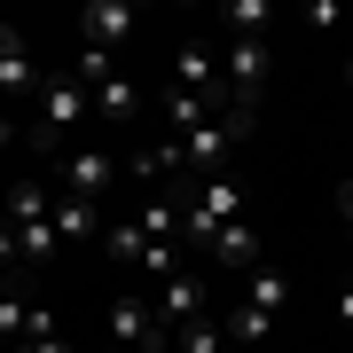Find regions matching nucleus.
Returning a JSON list of instances; mask_svg holds the SVG:
<instances>
[{
  "mask_svg": "<svg viewBox=\"0 0 353 353\" xmlns=\"http://www.w3.org/2000/svg\"><path fill=\"white\" fill-rule=\"evenodd\" d=\"M102 252H110L118 267H134V275H181V267H189V243H150L134 220L102 228Z\"/></svg>",
  "mask_w": 353,
  "mask_h": 353,
  "instance_id": "obj_1",
  "label": "nucleus"
},
{
  "mask_svg": "<svg viewBox=\"0 0 353 353\" xmlns=\"http://www.w3.org/2000/svg\"><path fill=\"white\" fill-rule=\"evenodd\" d=\"M79 126H94V102L79 79H48L39 87V141H71Z\"/></svg>",
  "mask_w": 353,
  "mask_h": 353,
  "instance_id": "obj_2",
  "label": "nucleus"
},
{
  "mask_svg": "<svg viewBox=\"0 0 353 353\" xmlns=\"http://www.w3.org/2000/svg\"><path fill=\"white\" fill-rule=\"evenodd\" d=\"M110 345H126V353H165L173 345V330H165V314L150 299H110Z\"/></svg>",
  "mask_w": 353,
  "mask_h": 353,
  "instance_id": "obj_3",
  "label": "nucleus"
},
{
  "mask_svg": "<svg viewBox=\"0 0 353 353\" xmlns=\"http://www.w3.org/2000/svg\"><path fill=\"white\" fill-rule=\"evenodd\" d=\"M220 87H228V102L252 110L259 87H267V39H228L220 48Z\"/></svg>",
  "mask_w": 353,
  "mask_h": 353,
  "instance_id": "obj_4",
  "label": "nucleus"
},
{
  "mask_svg": "<svg viewBox=\"0 0 353 353\" xmlns=\"http://www.w3.org/2000/svg\"><path fill=\"white\" fill-rule=\"evenodd\" d=\"M118 173H126V165H118L110 150H94V141L87 150H63V196H79V204H102Z\"/></svg>",
  "mask_w": 353,
  "mask_h": 353,
  "instance_id": "obj_5",
  "label": "nucleus"
},
{
  "mask_svg": "<svg viewBox=\"0 0 353 353\" xmlns=\"http://www.w3.org/2000/svg\"><path fill=\"white\" fill-rule=\"evenodd\" d=\"M134 24H141L134 0H87V8H79V32H87V48H118V39H134Z\"/></svg>",
  "mask_w": 353,
  "mask_h": 353,
  "instance_id": "obj_6",
  "label": "nucleus"
},
{
  "mask_svg": "<svg viewBox=\"0 0 353 353\" xmlns=\"http://www.w3.org/2000/svg\"><path fill=\"white\" fill-rule=\"evenodd\" d=\"M39 87H48V79H39V63H32L24 32L0 24V102H8V94H39Z\"/></svg>",
  "mask_w": 353,
  "mask_h": 353,
  "instance_id": "obj_7",
  "label": "nucleus"
},
{
  "mask_svg": "<svg viewBox=\"0 0 353 353\" xmlns=\"http://www.w3.org/2000/svg\"><path fill=\"white\" fill-rule=\"evenodd\" d=\"M173 71H181V94H196V102L228 94V87H220V48H204V39H189V48L173 55Z\"/></svg>",
  "mask_w": 353,
  "mask_h": 353,
  "instance_id": "obj_8",
  "label": "nucleus"
},
{
  "mask_svg": "<svg viewBox=\"0 0 353 353\" xmlns=\"http://www.w3.org/2000/svg\"><path fill=\"white\" fill-rule=\"evenodd\" d=\"M157 314H165V330L196 322V314H204V275H165V283H157Z\"/></svg>",
  "mask_w": 353,
  "mask_h": 353,
  "instance_id": "obj_9",
  "label": "nucleus"
},
{
  "mask_svg": "<svg viewBox=\"0 0 353 353\" xmlns=\"http://www.w3.org/2000/svg\"><path fill=\"white\" fill-rule=\"evenodd\" d=\"M204 259L212 267H259V228L252 220H228L212 243H204Z\"/></svg>",
  "mask_w": 353,
  "mask_h": 353,
  "instance_id": "obj_10",
  "label": "nucleus"
},
{
  "mask_svg": "<svg viewBox=\"0 0 353 353\" xmlns=\"http://www.w3.org/2000/svg\"><path fill=\"white\" fill-rule=\"evenodd\" d=\"M48 228H55V243L102 236V204H79V196H48Z\"/></svg>",
  "mask_w": 353,
  "mask_h": 353,
  "instance_id": "obj_11",
  "label": "nucleus"
},
{
  "mask_svg": "<svg viewBox=\"0 0 353 353\" xmlns=\"http://www.w3.org/2000/svg\"><path fill=\"white\" fill-rule=\"evenodd\" d=\"M87 102H94V118H102V126H126V118L141 110V87L118 71V79H102V87H87Z\"/></svg>",
  "mask_w": 353,
  "mask_h": 353,
  "instance_id": "obj_12",
  "label": "nucleus"
},
{
  "mask_svg": "<svg viewBox=\"0 0 353 353\" xmlns=\"http://www.w3.org/2000/svg\"><path fill=\"white\" fill-rule=\"evenodd\" d=\"M243 306H259L267 322H283V314H290V275L259 259V267H252V299H243Z\"/></svg>",
  "mask_w": 353,
  "mask_h": 353,
  "instance_id": "obj_13",
  "label": "nucleus"
},
{
  "mask_svg": "<svg viewBox=\"0 0 353 353\" xmlns=\"http://www.w3.org/2000/svg\"><path fill=\"white\" fill-rule=\"evenodd\" d=\"M267 16H275V0H220L228 39H259V32H267Z\"/></svg>",
  "mask_w": 353,
  "mask_h": 353,
  "instance_id": "obj_14",
  "label": "nucleus"
},
{
  "mask_svg": "<svg viewBox=\"0 0 353 353\" xmlns=\"http://www.w3.org/2000/svg\"><path fill=\"white\" fill-rule=\"evenodd\" d=\"M0 220H8V228H32V220H48V189H39V181H16V189L0 196Z\"/></svg>",
  "mask_w": 353,
  "mask_h": 353,
  "instance_id": "obj_15",
  "label": "nucleus"
},
{
  "mask_svg": "<svg viewBox=\"0 0 353 353\" xmlns=\"http://www.w3.org/2000/svg\"><path fill=\"white\" fill-rule=\"evenodd\" d=\"M173 345H181V353H236V345H228V330H220L212 314H196V322H181V330H173Z\"/></svg>",
  "mask_w": 353,
  "mask_h": 353,
  "instance_id": "obj_16",
  "label": "nucleus"
},
{
  "mask_svg": "<svg viewBox=\"0 0 353 353\" xmlns=\"http://www.w3.org/2000/svg\"><path fill=\"white\" fill-rule=\"evenodd\" d=\"M32 314H39V299H24V290H0V338H8V345L32 338Z\"/></svg>",
  "mask_w": 353,
  "mask_h": 353,
  "instance_id": "obj_17",
  "label": "nucleus"
},
{
  "mask_svg": "<svg viewBox=\"0 0 353 353\" xmlns=\"http://www.w3.org/2000/svg\"><path fill=\"white\" fill-rule=\"evenodd\" d=\"M220 330H228V345H259V338H275V322H267L259 306H236V314H228Z\"/></svg>",
  "mask_w": 353,
  "mask_h": 353,
  "instance_id": "obj_18",
  "label": "nucleus"
},
{
  "mask_svg": "<svg viewBox=\"0 0 353 353\" xmlns=\"http://www.w3.org/2000/svg\"><path fill=\"white\" fill-rule=\"evenodd\" d=\"M165 118H173V134H196L204 118H212V102H196V94H181V87H173V102H165Z\"/></svg>",
  "mask_w": 353,
  "mask_h": 353,
  "instance_id": "obj_19",
  "label": "nucleus"
},
{
  "mask_svg": "<svg viewBox=\"0 0 353 353\" xmlns=\"http://www.w3.org/2000/svg\"><path fill=\"white\" fill-rule=\"evenodd\" d=\"M71 79H79V87H102V79H118V55L110 48H79V71Z\"/></svg>",
  "mask_w": 353,
  "mask_h": 353,
  "instance_id": "obj_20",
  "label": "nucleus"
},
{
  "mask_svg": "<svg viewBox=\"0 0 353 353\" xmlns=\"http://www.w3.org/2000/svg\"><path fill=\"white\" fill-rule=\"evenodd\" d=\"M24 353H71V338L55 330V314H48V306L32 314V338H24Z\"/></svg>",
  "mask_w": 353,
  "mask_h": 353,
  "instance_id": "obj_21",
  "label": "nucleus"
},
{
  "mask_svg": "<svg viewBox=\"0 0 353 353\" xmlns=\"http://www.w3.org/2000/svg\"><path fill=\"white\" fill-rule=\"evenodd\" d=\"M306 24H314V32H338L345 24V0H306Z\"/></svg>",
  "mask_w": 353,
  "mask_h": 353,
  "instance_id": "obj_22",
  "label": "nucleus"
},
{
  "mask_svg": "<svg viewBox=\"0 0 353 353\" xmlns=\"http://www.w3.org/2000/svg\"><path fill=\"white\" fill-rule=\"evenodd\" d=\"M8 267H24V252H16V228L0 220V275H8Z\"/></svg>",
  "mask_w": 353,
  "mask_h": 353,
  "instance_id": "obj_23",
  "label": "nucleus"
},
{
  "mask_svg": "<svg viewBox=\"0 0 353 353\" xmlns=\"http://www.w3.org/2000/svg\"><path fill=\"white\" fill-rule=\"evenodd\" d=\"M330 306H338V322H345V330H353V275H345V283H338V299H330Z\"/></svg>",
  "mask_w": 353,
  "mask_h": 353,
  "instance_id": "obj_24",
  "label": "nucleus"
},
{
  "mask_svg": "<svg viewBox=\"0 0 353 353\" xmlns=\"http://www.w3.org/2000/svg\"><path fill=\"white\" fill-rule=\"evenodd\" d=\"M338 212H345V236H353V181H338Z\"/></svg>",
  "mask_w": 353,
  "mask_h": 353,
  "instance_id": "obj_25",
  "label": "nucleus"
},
{
  "mask_svg": "<svg viewBox=\"0 0 353 353\" xmlns=\"http://www.w3.org/2000/svg\"><path fill=\"white\" fill-rule=\"evenodd\" d=\"M0 150H16V126H8V110H0Z\"/></svg>",
  "mask_w": 353,
  "mask_h": 353,
  "instance_id": "obj_26",
  "label": "nucleus"
},
{
  "mask_svg": "<svg viewBox=\"0 0 353 353\" xmlns=\"http://www.w3.org/2000/svg\"><path fill=\"white\" fill-rule=\"evenodd\" d=\"M110 353H126V345H110Z\"/></svg>",
  "mask_w": 353,
  "mask_h": 353,
  "instance_id": "obj_27",
  "label": "nucleus"
}]
</instances>
